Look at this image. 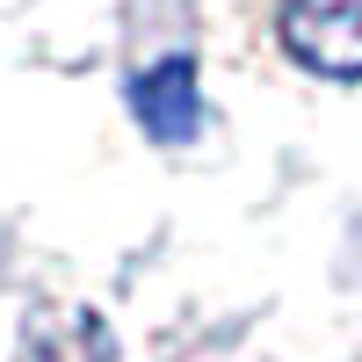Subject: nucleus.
I'll list each match as a JSON object with an SVG mask.
<instances>
[{
  "mask_svg": "<svg viewBox=\"0 0 362 362\" xmlns=\"http://www.w3.org/2000/svg\"><path fill=\"white\" fill-rule=\"evenodd\" d=\"M283 58L319 80H362V0H283Z\"/></svg>",
  "mask_w": 362,
  "mask_h": 362,
  "instance_id": "f257e3e1",
  "label": "nucleus"
},
{
  "mask_svg": "<svg viewBox=\"0 0 362 362\" xmlns=\"http://www.w3.org/2000/svg\"><path fill=\"white\" fill-rule=\"evenodd\" d=\"M131 109H138L145 138L189 145L196 138V66H189V58H160L153 73L131 80Z\"/></svg>",
  "mask_w": 362,
  "mask_h": 362,
  "instance_id": "f03ea898",
  "label": "nucleus"
}]
</instances>
